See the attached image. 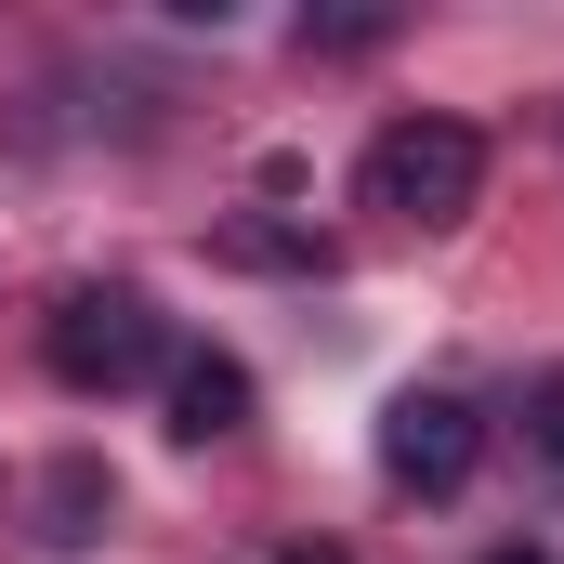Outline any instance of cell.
<instances>
[{
  "label": "cell",
  "mask_w": 564,
  "mask_h": 564,
  "mask_svg": "<svg viewBox=\"0 0 564 564\" xmlns=\"http://www.w3.org/2000/svg\"><path fill=\"white\" fill-rule=\"evenodd\" d=\"M355 197H368L381 224H459V210L486 197V144H473V119H394V132L368 144Z\"/></svg>",
  "instance_id": "cell-1"
},
{
  "label": "cell",
  "mask_w": 564,
  "mask_h": 564,
  "mask_svg": "<svg viewBox=\"0 0 564 564\" xmlns=\"http://www.w3.org/2000/svg\"><path fill=\"white\" fill-rule=\"evenodd\" d=\"M40 355H53V381H66V394H132L144 368L171 355V328H158V302H144V289H66Z\"/></svg>",
  "instance_id": "cell-2"
},
{
  "label": "cell",
  "mask_w": 564,
  "mask_h": 564,
  "mask_svg": "<svg viewBox=\"0 0 564 564\" xmlns=\"http://www.w3.org/2000/svg\"><path fill=\"white\" fill-rule=\"evenodd\" d=\"M473 459H486V421H473L459 394H394V408H381V473H394L408 499H459Z\"/></svg>",
  "instance_id": "cell-3"
},
{
  "label": "cell",
  "mask_w": 564,
  "mask_h": 564,
  "mask_svg": "<svg viewBox=\"0 0 564 564\" xmlns=\"http://www.w3.org/2000/svg\"><path fill=\"white\" fill-rule=\"evenodd\" d=\"M171 433H184V446L250 433V368H237V355H184V368H171Z\"/></svg>",
  "instance_id": "cell-4"
},
{
  "label": "cell",
  "mask_w": 564,
  "mask_h": 564,
  "mask_svg": "<svg viewBox=\"0 0 564 564\" xmlns=\"http://www.w3.org/2000/svg\"><path fill=\"white\" fill-rule=\"evenodd\" d=\"M106 512H119V486H106L93 459H66V473H53V539H93Z\"/></svg>",
  "instance_id": "cell-5"
},
{
  "label": "cell",
  "mask_w": 564,
  "mask_h": 564,
  "mask_svg": "<svg viewBox=\"0 0 564 564\" xmlns=\"http://www.w3.org/2000/svg\"><path fill=\"white\" fill-rule=\"evenodd\" d=\"M394 13H302V53H381Z\"/></svg>",
  "instance_id": "cell-6"
},
{
  "label": "cell",
  "mask_w": 564,
  "mask_h": 564,
  "mask_svg": "<svg viewBox=\"0 0 564 564\" xmlns=\"http://www.w3.org/2000/svg\"><path fill=\"white\" fill-rule=\"evenodd\" d=\"M525 446H539V459H552V473H564V368H552V381H539V394H525Z\"/></svg>",
  "instance_id": "cell-7"
},
{
  "label": "cell",
  "mask_w": 564,
  "mask_h": 564,
  "mask_svg": "<svg viewBox=\"0 0 564 564\" xmlns=\"http://www.w3.org/2000/svg\"><path fill=\"white\" fill-rule=\"evenodd\" d=\"M224 250H237V263H315V237H289V224H237Z\"/></svg>",
  "instance_id": "cell-8"
},
{
  "label": "cell",
  "mask_w": 564,
  "mask_h": 564,
  "mask_svg": "<svg viewBox=\"0 0 564 564\" xmlns=\"http://www.w3.org/2000/svg\"><path fill=\"white\" fill-rule=\"evenodd\" d=\"M276 564H355V552H341V539H289Z\"/></svg>",
  "instance_id": "cell-9"
},
{
  "label": "cell",
  "mask_w": 564,
  "mask_h": 564,
  "mask_svg": "<svg viewBox=\"0 0 564 564\" xmlns=\"http://www.w3.org/2000/svg\"><path fill=\"white\" fill-rule=\"evenodd\" d=\"M486 564H552V552H486Z\"/></svg>",
  "instance_id": "cell-10"
}]
</instances>
